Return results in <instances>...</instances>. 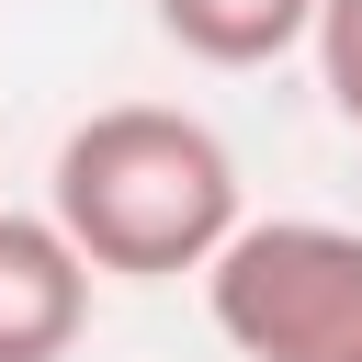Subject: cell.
<instances>
[{"label":"cell","instance_id":"3","mask_svg":"<svg viewBox=\"0 0 362 362\" xmlns=\"http://www.w3.org/2000/svg\"><path fill=\"white\" fill-rule=\"evenodd\" d=\"M90 328V260L68 249L57 215L0 204V362H68Z\"/></svg>","mask_w":362,"mask_h":362},{"label":"cell","instance_id":"1","mask_svg":"<svg viewBox=\"0 0 362 362\" xmlns=\"http://www.w3.org/2000/svg\"><path fill=\"white\" fill-rule=\"evenodd\" d=\"M45 215L68 226V249L113 283H170L204 272L215 238L238 226V158L204 113L170 102H102L57 136L45 170Z\"/></svg>","mask_w":362,"mask_h":362},{"label":"cell","instance_id":"2","mask_svg":"<svg viewBox=\"0 0 362 362\" xmlns=\"http://www.w3.org/2000/svg\"><path fill=\"white\" fill-rule=\"evenodd\" d=\"M204 305L226 351L249 362H362V226L328 215H272L226 226L204 260Z\"/></svg>","mask_w":362,"mask_h":362},{"label":"cell","instance_id":"5","mask_svg":"<svg viewBox=\"0 0 362 362\" xmlns=\"http://www.w3.org/2000/svg\"><path fill=\"white\" fill-rule=\"evenodd\" d=\"M305 45H317V79H328V113L362 136V0H317Z\"/></svg>","mask_w":362,"mask_h":362},{"label":"cell","instance_id":"4","mask_svg":"<svg viewBox=\"0 0 362 362\" xmlns=\"http://www.w3.org/2000/svg\"><path fill=\"white\" fill-rule=\"evenodd\" d=\"M147 11H158V34H170L181 57H204V68H272V57H294L305 23H317V0H147Z\"/></svg>","mask_w":362,"mask_h":362}]
</instances>
